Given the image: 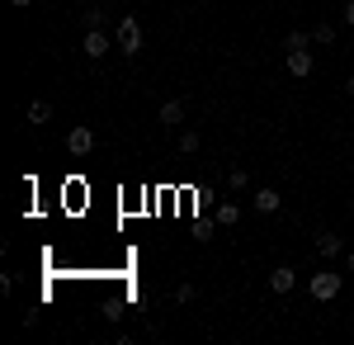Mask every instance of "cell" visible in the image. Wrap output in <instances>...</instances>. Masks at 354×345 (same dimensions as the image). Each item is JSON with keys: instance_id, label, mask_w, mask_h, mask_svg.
I'll list each match as a JSON object with an SVG mask.
<instances>
[{"instance_id": "6da1fadb", "label": "cell", "mask_w": 354, "mask_h": 345, "mask_svg": "<svg viewBox=\"0 0 354 345\" xmlns=\"http://www.w3.org/2000/svg\"><path fill=\"white\" fill-rule=\"evenodd\" d=\"M340 289H345V279H340L335 269H317V274L307 279V293H312L317 303H330V298H340Z\"/></svg>"}, {"instance_id": "7a4b0ae2", "label": "cell", "mask_w": 354, "mask_h": 345, "mask_svg": "<svg viewBox=\"0 0 354 345\" xmlns=\"http://www.w3.org/2000/svg\"><path fill=\"white\" fill-rule=\"evenodd\" d=\"M113 43L123 48L128 57H137L142 53V24L137 19H118V33H113Z\"/></svg>"}, {"instance_id": "3957f363", "label": "cell", "mask_w": 354, "mask_h": 345, "mask_svg": "<svg viewBox=\"0 0 354 345\" xmlns=\"http://www.w3.org/2000/svg\"><path fill=\"white\" fill-rule=\"evenodd\" d=\"M312 67H317L312 48H298V53H288V76H293V80H307V76H312Z\"/></svg>"}, {"instance_id": "277c9868", "label": "cell", "mask_w": 354, "mask_h": 345, "mask_svg": "<svg viewBox=\"0 0 354 345\" xmlns=\"http://www.w3.org/2000/svg\"><path fill=\"white\" fill-rule=\"evenodd\" d=\"M293 289H298V269L293 265L270 269V293H293Z\"/></svg>"}, {"instance_id": "5b68a950", "label": "cell", "mask_w": 354, "mask_h": 345, "mask_svg": "<svg viewBox=\"0 0 354 345\" xmlns=\"http://www.w3.org/2000/svg\"><path fill=\"white\" fill-rule=\"evenodd\" d=\"M90 147H95V133H90V128H71V133H66V152H71V157H90Z\"/></svg>"}, {"instance_id": "8992f818", "label": "cell", "mask_w": 354, "mask_h": 345, "mask_svg": "<svg viewBox=\"0 0 354 345\" xmlns=\"http://www.w3.org/2000/svg\"><path fill=\"white\" fill-rule=\"evenodd\" d=\"M81 48H85V57H104L113 43H109V33H104V28H85V43H81Z\"/></svg>"}, {"instance_id": "52a82bcc", "label": "cell", "mask_w": 354, "mask_h": 345, "mask_svg": "<svg viewBox=\"0 0 354 345\" xmlns=\"http://www.w3.org/2000/svg\"><path fill=\"white\" fill-rule=\"evenodd\" d=\"M340 251H345V241L335 237V232H317V256H322V260H335Z\"/></svg>"}, {"instance_id": "ba28073f", "label": "cell", "mask_w": 354, "mask_h": 345, "mask_svg": "<svg viewBox=\"0 0 354 345\" xmlns=\"http://www.w3.org/2000/svg\"><path fill=\"white\" fill-rule=\"evenodd\" d=\"M279 204H283V199H279V189H255V213H265V218H274V213H279Z\"/></svg>"}, {"instance_id": "9c48e42d", "label": "cell", "mask_w": 354, "mask_h": 345, "mask_svg": "<svg viewBox=\"0 0 354 345\" xmlns=\"http://www.w3.org/2000/svg\"><path fill=\"white\" fill-rule=\"evenodd\" d=\"M161 123H165V128L185 123V100H165V105H161Z\"/></svg>"}, {"instance_id": "30bf717a", "label": "cell", "mask_w": 354, "mask_h": 345, "mask_svg": "<svg viewBox=\"0 0 354 345\" xmlns=\"http://www.w3.org/2000/svg\"><path fill=\"white\" fill-rule=\"evenodd\" d=\"M218 222H222V227H236V222H241V204H236V199L218 204Z\"/></svg>"}, {"instance_id": "8fae6325", "label": "cell", "mask_w": 354, "mask_h": 345, "mask_svg": "<svg viewBox=\"0 0 354 345\" xmlns=\"http://www.w3.org/2000/svg\"><path fill=\"white\" fill-rule=\"evenodd\" d=\"M283 48H288V53H298V48H312V28H293V33L283 38Z\"/></svg>"}, {"instance_id": "7c38bea8", "label": "cell", "mask_w": 354, "mask_h": 345, "mask_svg": "<svg viewBox=\"0 0 354 345\" xmlns=\"http://www.w3.org/2000/svg\"><path fill=\"white\" fill-rule=\"evenodd\" d=\"M53 118V105L48 100H28V123H48Z\"/></svg>"}, {"instance_id": "4fadbf2b", "label": "cell", "mask_w": 354, "mask_h": 345, "mask_svg": "<svg viewBox=\"0 0 354 345\" xmlns=\"http://www.w3.org/2000/svg\"><path fill=\"white\" fill-rule=\"evenodd\" d=\"M213 232H218L213 218H194V237H198V241H213Z\"/></svg>"}, {"instance_id": "5bb4252c", "label": "cell", "mask_w": 354, "mask_h": 345, "mask_svg": "<svg viewBox=\"0 0 354 345\" xmlns=\"http://www.w3.org/2000/svg\"><path fill=\"white\" fill-rule=\"evenodd\" d=\"M335 38H340V28H335V24H317V28H312V43H335Z\"/></svg>"}, {"instance_id": "9a60e30c", "label": "cell", "mask_w": 354, "mask_h": 345, "mask_svg": "<svg viewBox=\"0 0 354 345\" xmlns=\"http://www.w3.org/2000/svg\"><path fill=\"white\" fill-rule=\"evenodd\" d=\"M81 24H85V28H104V10H85Z\"/></svg>"}, {"instance_id": "2e32d148", "label": "cell", "mask_w": 354, "mask_h": 345, "mask_svg": "<svg viewBox=\"0 0 354 345\" xmlns=\"http://www.w3.org/2000/svg\"><path fill=\"white\" fill-rule=\"evenodd\" d=\"M227 185H232V189H245V185H250V175H245V170H236V166H232V170H227Z\"/></svg>"}, {"instance_id": "e0dca14e", "label": "cell", "mask_w": 354, "mask_h": 345, "mask_svg": "<svg viewBox=\"0 0 354 345\" xmlns=\"http://www.w3.org/2000/svg\"><path fill=\"white\" fill-rule=\"evenodd\" d=\"M180 152H185V157L198 152V133H180Z\"/></svg>"}, {"instance_id": "ac0fdd59", "label": "cell", "mask_w": 354, "mask_h": 345, "mask_svg": "<svg viewBox=\"0 0 354 345\" xmlns=\"http://www.w3.org/2000/svg\"><path fill=\"white\" fill-rule=\"evenodd\" d=\"M345 24L354 28V0H350V5H345Z\"/></svg>"}, {"instance_id": "d6986e66", "label": "cell", "mask_w": 354, "mask_h": 345, "mask_svg": "<svg viewBox=\"0 0 354 345\" xmlns=\"http://www.w3.org/2000/svg\"><path fill=\"white\" fill-rule=\"evenodd\" d=\"M345 274H350V279H354V256H345Z\"/></svg>"}, {"instance_id": "ffe728a7", "label": "cell", "mask_w": 354, "mask_h": 345, "mask_svg": "<svg viewBox=\"0 0 354 345\" xmlns=\"http://www.w3.org/2000/svg\"><path fill=\"white\" fill-rule=\"evenodd\" d=\"M10 5H15V10H28V5H33V0H10Z\"/></svg>"}, {"instance_id": "44dd1931", "label": "cell", "mask_w": 354, "mask_h": 345, "mask_svg": "<svg viewBox=\"0 0 354 345\" xmlns=\"http://www.w3.org/2000/svg\"><path fill=\"white\" fill-rule=\"evenodd\" d=\"M345 95H350V100H354V76H350V80H345Z\"/></svg>"}]
</instances>
